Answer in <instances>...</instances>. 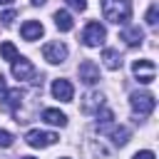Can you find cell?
I'll return each instance as SVG.
<instances>
[{"mask_svg": "<svg viewBox=\"0 0 159 159\" xmlns=\"http://www.w3.org/2000/svg\"><path fill=\"white\" fill-rule=\"evenodd\" d=\"M102 12L114 25H127L132 17V0H102Z\"/></svg>", "mask_w": 159, "mask_h": 159, "instance_id": "obj_1", "label": "cell"}, {"mask_svg": "<svg viewBox=\"0 0 159 159\" xmlns=\"http://www.w3.org/2000/svg\"><path fill=\"white\" fill-rule=\"evenodd\" d=\"M129 104H132V112L137 117H149L154 112V107H157V99H154L152 92H132Z\"/></svg>", "mask_w": 159, "mask_h": 159, "instance_id": "obj_2", "label": "cell"}, {"mask_svg": "<svg viewBox=\"0 0 159 159\" xmlns=\"http://www.w3.org/2000/svg\"><path fill=\"white\" fill-rule=\"evenodd\" d=\"M104 40H107V30H104V25H99L97 20H92V22L84 25V30H82V42H84L87 47H99Z\"/></svg>", "mask_w": 159, "mask_h": 159, "instance_id": "obj_3", "label": "cell"}, {"mask_svg": "<svg viewBox=\"0 0 159 159\" xmlns=\"http://www.w3.org/2000/svg\"><path fill=\"white\" fill-rule=\"evenodd\" d=\"M57 139H60V137H57L55 132H42V129H30V132L25 134V142H27L30 147H35V149H47V147H52Z\"/></svg>", "mask_w": 159, "mask_h": 159, "instance_id": "obj_4", "label": "cell"}, {"mask_svg": "<svg viewBox=\"0 0 159 159\" xmlns=\"http://www.w3.org/2000/svg\"><path fill=\"white\" fill-rule=\"evenodd\" d=\"M132 72H134V77H137L142 84H149V82H154V77H157V65H154L152 60H134Z\"/></svg>", "mask_w": 159, "mask_h": 159, "instance_id": "obj_5", "label": "cell"}, {"mask_svg": "<svg viewBox=\"0 0 159 159\" xmlns=\"http://www.w3.org/2000/svg\"><path fill=\"white\" fill-rule=\"evenodd\" d=\"M42 57L50 62V65H60V62H65L67 60V45L65 42H47L45 47H42Z\"/></svg>", "mask_w": 159, "mask_h": 159, "instance_id": "obj_6", "label": "cell"}, {"mask_svg": "<svg viewBox=\"0 0 159 159\" xmlns=\"http://www.w3.org/2000/svg\"><path fill=\"white\" fill-rule=\"evenodd\" d=\"M102 134H107L117 147H124L129 142V129L127 127H117V124H104V127H97Z\"/></svg>", "mask_w": 159, "mask_h": 159, "instance_id": "obj_7", "label": "cell"}, {"mask_svg": "<svg viewBox=\"0 0 159 159\" xmlns=\"http://www.w3.org/2000/svg\"><path fill=\"white\" fill-rule=\"evenodd\" d=\"M77 72H80V80H82L84 84H94V82H99V67H97L94 60H82Z\"/></svg>", "mask_w": 159, "mask_h": 159, "instance_id": "obj_8", "label": "cell"}, {"mask_svg": "<svg viewBox=\"0 0 159 159\" xmlns=\"http://www.w3.org/2000/svg\"><path fill=\"white\" fill-rule=\"evenodd\" d=\"M50 89H52V97L60 102H72V97H75V87L70 80H55Z\"/></svg>", "mask_w": 159, "mask_h": 159, "instance_id": "obj_9", "label": "cell"}, {"mask_svg": "<svg viewBox=\"0 0 159 159\" xmlns=\"http://www.w3.org/2000/svg\"><path fill=\"white\" fill-rule=\"evenodd\" d=\"M12 77L15 80H32L35 77V67H32V62L27 60V57H17L15 62H12Z\"/></svg>", "mask_w": 159, "mask_h": 159, "instance_id": "obj_10", "label": "cell"}, {"mask_svg": "<svg viewBox=\"0 0 159 159\" xmlns=\"http://www.w3.org/2000/svg\"><path fill=\"white\" fill-rule=\"evenodd\" d=\"M42 32H45V27H42V22H37V20H27V22H22V27H20L22 40H27V42L40 40V37H42Z\"/></svg>", "mask_w": 159, "mask_h": 159, "instance_id": "obj_11", "label": "cell"}, {"mask_svg": "<svg viewBox=\"0 0 159 159\" xmlns=\"http://www.w3.org/2000/svg\"><path fill=\"white\" fill-rule=\"evenodd\" d=\"M119 40H124V45H127V47H139V45H142V40H144V32H142V27L129 25V27H124V30L119 32Z\"/></svg>", "mask_w": 159, "mask_h": 159, "instance_id": "obj_12", "label": "cell"}, {"mask_svg": "<svg viewBox=\"0 0 159 159\" xmlns=\"http://www.w3.org/2000/svg\"><path fill=\"white\" fill-rule=\"evenodd\" d=\"M20 102H22V92L20 89H5V94H2V109L5 112H10V114H15L17 112V107H20Z\"/></svg>", "mask_w": 159, "mask_h": 159, "instance_id": "obj_13", "label": "cell"}, {"mask_svg": "<svg viewBox=\"0 0 159 159\" xmlns=\"http://www.w3.org/2000/svg\"><path fill=\"white\" fill-rule=\"evenodd\" d=\"M102 107H104V94H99V92H89V94L84 97V102H82V112H84V114L99 112Z\"/></svg>", "mask_w": 159, "mask_h": 159, "instance_id": "obj_14", "label": "cell"}, {"mask_svg": "<svg viewBox=\"0 0 159 159\" xmlns=\"http://www.w3.org/2000/svg\"><path fill=\"white\" fill-rule=\"evenodd\" d=\"M52 20H55V27H57L60 32H70V30L75 27V20H72V15H70L67 10H57V12L52 15Z\"/></svg>", "mask_w": 159, "mask_h": 159, "instance_id": "obj_15", "label": "cell"}, {"mask_svg": "<svg viewBox=\"0 0 159 159\" xmlns=\"http://www.w3.org/2000/svg\"><path fill=\"white\" fill-rule=\"evenodd\" d=\"M42 122L55 124V127H65V124H67V114L60 112V109H45V112H42Z\"/></svg>", "mask_w": 159, "mask_h": 159, "instance_id": "obj_16", "label": "cell"}, {"mask_svg": "<svg viewBox=\"0 0 159 159\" xmlns=\"http://www.w3.org/2000/svg\"><path fill=\"white\" fill-rule=\"evenodd\" d=\"M102 60H104V67H107V70H119V67H122V57H119L117 50H109V47H107V50L102 52Z\"/></svg>", "mask_w": 159, "mask_h": 159, "instance_id": "obj_17", "label": "cell"}, {"mask_svg": "<svg viewBox=\"0 0 159 159\" xmlns=\"http://www.w3.org/2000/svg\"><path fill=\"white\" fill-rule=\"evenodd\" d=\"M0 55H2V60H7V62H15L17 57H20V52L15 50V45L12 42H0Z\"/></svg>", "mask_w": 159, "mask_h": 159, "instance_id": "obj_18", "label": "cell"}, {"mask_svg": "<svg viewBox=\"0 0 159 159\" xmlns=\"http://www.w3.org/2000/svg\"><path fill=\"white\" fill-rule=\"evenodd\" d=\"M112 119H114V114H112L109 109L97 112V127H99V124H102V127H104V124H112Z\"/></svg>", "mask_w": 159, "mask_h": 159, "instance_id": "obj_19", "label": "cell"}, {"mask_svg": "<svg viewBox=\"0 0 159 159\" xmlns=\"http://www.w3.org/2000/svg\"><path fill=\"white\" fill-rule=\"evenodd\" d=\"M12 142H15V137H12L7 129H0V147L7 149V147H12Z\"/></svg>", "mask_w": 159, "mask_h": 159, "instance_id": "obj_20", "label": "cell"}, {"mask_svg": "<svg viewBox=\"0 0 159 159\" xmlns=\"http://www.w3.org/2000/svg\"><path fill=\"white\" fill-rule=\"evenodd\" d=\"M147 25H149V27H157V5H152V7L147 10Z\"/></svg>", "mask_w": 159, "mask_h": 159, "instance_id": "obj_21", "label": "cell"}, {"mask_svg": "<svg viewBox=\"0 0 159 159\" xmlns=\"http://www.w3.org/2000/svg\"><path fill=\"white\" fill-rule=\"evenodd\" d=\"M72 10H77V12H82V10H87V0H65Z\"/></svg>", "mask_w": 159, "mask_h": 159, "instance_id": "obj_22", "label": "cell"}, {"mask_svg": "<svg viewBox=\"0 0 159 159\" xmlns=\"http://www.w3.org/2000/svg\"><path fill=\"white\" fill-rule=\"evenodd\" d=\"M0 20H2V25H10V22L15 20V10H5V12L0 15Z\"/></svg>", "mask_w": 159, "mask_h": 159, "instance_id": "obj_23", "label": "cell"}, {"mask_svg": "<svg viewBox=\"0 0 159 159\" xmlns=\"http://www.w3.org/2000/svg\"><path fill=\"white\" fill-rule=\"evenodd\" d=\"M132 159H157V157H154V152H149V149H142V152H137Z\"/></svg>", "mask_w": 159, "mask_h": 159, "instance_id": "obj_24", "label": "cell"}, {"mask_svg": "<svg viewBox=\"0 0 159 159\" xmlns=\"http://www.w3.org/2000/svg\"><path fill=\"white\" fill-rule=\"evenodd\" d=\"M30 2H32V5H37V7H40V5H45V2H47V0H30Z\"/></svg>", "mask_w": 159, "mask_h": 159, "instance_id": "obj_25", "label": "cell"}, {"mask_svg": "<svg viewBox=\"0 0 159 159\" xmlns=\"http://www.w3.org/2000/svg\"><path fill=\"white\" fill-rule=\"evenodd\" d=\"M0 92H5V77L0 75Z\"/></svg>", "mask_w": 159, "mask_h": 159, "instance_id": "obj_26", "label": "cell"}, {"mask_svg": "<svg viewBox=\"0 0 159 159\" xmlns=\"http://www.w3.org/2000/svg\"><path fill=\"white\" fill-rule=\"evenodd\" d=\"M10 2H15V0H0V5H10Z\"/></svg>", "mask_w": 159, "mask_h": 159, "instance_id": "obj_27", "label": "cell"}, {"mask_svg": "<svg viewBox=\"0 0 159 159\" xmlns=\"http://www.w3.org/2000/svg\"><path fill=\"white\" fill-rule=\"evenodd\" d=\"M20 159H35V157H20Z\"/></svg>", "mask_w": 159, "mask_h": 159, "instance_id": "obj_28", "label": "cell"}, {"mask_svg": "<svg viewBox=\"0 0 159 159\" xmlns=\"http://www.w3.org/2000/svg\"><path fill=\"white\" fill-rule=\"evenodd\" d=\"M62 159H67V157H62Z\"/></svg>", "mask_w": 159, "mask_h": 159, "instance_id": "obj_29", "label": "cell"}]
</instances>
